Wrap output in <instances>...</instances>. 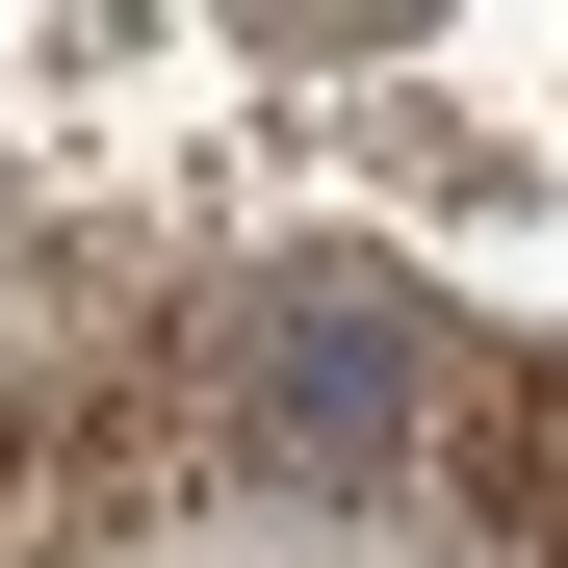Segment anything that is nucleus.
<instances>
[{"label":"nucleus","mask_w":568,"mask_h":568,"mask_svg":"<svg viewBox=\"0 0 568 568\" xmlns=\"http://www.w3.org/2000/svg\"><path fill=\"white\" fill-rule=\"evenodd\" d=\"M414 517H439V568H568V336L465 362V414H439V465H414Z\"/></svg>","instance_id":"f257e3e1"}]
</instances>
